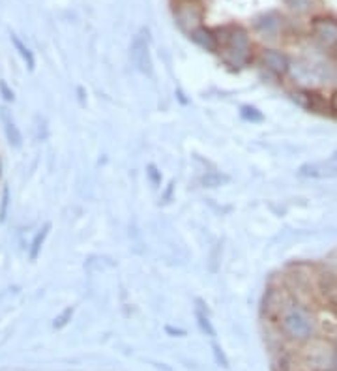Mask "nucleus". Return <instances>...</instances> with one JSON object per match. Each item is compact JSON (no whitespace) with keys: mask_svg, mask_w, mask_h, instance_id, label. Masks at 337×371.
Instances as JSON below:
<instances>
[{"mask_svg":"<svg viewBox=\"0 0 337 371\" xmlns=\"http://www.w3.org/2000/svg\"><path fill=\"white\" fill-rule=\"evenodd\" d=\"M281 332L291 342L309 343L317 336V319L313 311L303 304H291L281 311L280 319Z\"/></svg>","mask_w":337,"mask_h":371,"instance_id":"nucleus-1","label":"nucleus"},{"mask_svg":"<svg viewBox=\"0 0 337 371\" xmlns=\"http://www.w3.org/2000/svg\"><path fill=\"white\" fill-rule=\"evenodd\" d=\"M49 229H51V225L47 223L46 227L41 229L40 233L34 236V240H32V245H30V259H32V261H36V259H38V255H40L41 245H43V242H46L47 234H49Z\"/></svg>","mask_w":337,"mask_h":371,"instance_id":"nucleus-11","label":"nucleus"},{"mask_svg":"<svg viewBox=\"0 0 337 371\" xmlns=\"http://www.w3.org/2000/svg\"><path fill=\"white\" fill-rule=\"evenodd\" d=\"M328 102H330V114H333L337 119V88L330 94V97H328Z\"/></svg>","mask_w":337,"mask_h":371,"instance_id":"nucleus-18","label":"nucleus"},{"mask_svg":"<svg viewBox=\"0 0 337 371\" xmlns=\"http://www.w3.org/2000/svg\"><path fill=\"white\" fill-rule=\"evenodd\" d=\"M223 60L233 68H244L252 60V40L242 27H223L216 32Z\"/></svg>","mask_w":337,"mask_h":371,"instance_id":"nucleus-2","label":"nucleus"},{"mask_svg":"<svg viewBox=\"0 0 337 371\" xmlns=\"http://www.w3.org/2000/svg\"><path fill=\"white\" fill-rule=\"evenodd\" d=\"M0 119H2V122H4V130H6L8 141H10L13 147H21V132L18 130L15 122H13V119L10 116V113H8L6 109H2Z\"/></svg>","mask_w":337,"mask_h":371,"instance_id":"nucleus-9","label":"nucleus"},{"mask_svg":"<svg viewBox=\"0 0 337 371\" xmlns=\"http://www.w3.org/2000/svg\"><path fill=\"white\" fill-rule=\"evenodd\" d=\"M0 175H2V163H0Z\"/></svg>","mask_w":337,"mask_h":371,"instance_id":"nucleus-23","label":"nucleus"},{"mask_svg":"<svg viewBox=\"0 0 337 371\" xmlns=\"http://www.w3.org/2000/svg\"><path fill=\"white\" fill-rule=\"evenodd\" d=\"M165 330L169 332V334H178V336H184V334H186L184 330H174V328H171V326H167Z\"/></svg>","mask_w":337,"mask_h":371,"instance_id":"nucleus-21","label":"nucleus"},{"mask_svg":"<svg viewBox=\"0 0 337 371\" xmlns=\"http://www.w3.org/2000/svg\"><path fill=\"white\" fill-rule=\"evenodd\" d=\"M189 38L193 40L195 46H199L202 51L208 53H217L219 51V41H217L216 32H212L210 29H206V27H199V29H195Z\"/></svg>","mask_w":337,"mask_h":371,"instance_id":"nucleus-7","label":"nucleus"},{"mask_svg":"<svg viewBox=\"0 0 337 371\" xmlns=\"http://www.w3.org/2000/svg\"><path fill=\"white\" fill-rule=\"evenodd\" d=\"M336 58H337V47H336Z\"/></svg>","mask_w":337,"mask_h":371,"instance_id":"nucleus-24","label":"nucleus"},{"mask_svg":"<svg viewBox=\"0 0 337 371\" xmlns=\"http://www.w3.org/2000/svg\"><path fill=\"white\" fill-rule=\"evenodd\" d=\"M132 62L141 74H152V60H150L149 38L143 32H139L132 41Z\"/></svg>","mask_w":337,"mask_h":371,"instance_id":"nucleus-5","label":"nucleus"},{"mask_svg":"<svg viewBox=\"0 0 337 371\" xmlns=\"http://www.w3.org/2000/svg\"><path fill=\"white\" fill-rule=\"evenodd\" d=\"M311 36L326 49L337 47V21L331 18H317L311 23Z\"/></svg>","mask_w":337,"mask_h":371,"instance_id":"nucleus-4","label":"nucleus"},{"mask_svg":"<svg viewBox=\"0 0 337 371\" xmlns=\"http://www.w3.org/2000/svg\"><path fill=\"white\" fill-rule=\"evenodd\" d=\"M285 4L296 13H308L313 10L315 0H285Z\"/></svg>","mask_w":337,"mask_h":371,"instance_id":"nucleus-13","label":"nucleus"},{"mask_svg":"<svg viewBox=\"0 0 337 371\" xmlns=\"http://www.w3.org/2000/svg\"><path fill=\"white\" fill-rule=\"evenodd\" d=\"M336 347H337V337H336Z\"/></svg>","mask_w":337,"mask_h":371,"instance_id":"nucleus-25","label":"nucleus"},{"mask_svg":"<svg viewBox=\"0 0 337 371\" xmlns=\"http://www.w3.org/2000/svg\"><path fill=\"white\" fill-rule=\"evenodd\" d=\"M333 160H336V161H337V152H336V154H333Z\"/></svg>","mask_w":337,"mask_h":371,"instance_id":"nucleus-22","label":"nucleus"},{"mask_svg":"<svg viewBox=\"0 0 337 371\" xmlns=\"http://www.w3.org/2000/svg\"><path fill=\"white\" fill-rule=\"evenodd\" d=\"M8 203H10V191H8V188H6L4 189V194H2V210H0V222H4V220H6Z\"/></svg>","mask_w":337,"mask_h":371,"instance_id":"nucleus-16","label":"nucleus"},{"mask_svg":"<svg viewBox=\"0 0 337 371\" xmlns=\"http://www.w3.org/2000/svg\"><path fill=\"white\" fill-rule=\"evenodd\" d=\"M280 27L281 21L275 13L263 15V18H259L257 21H255V30H257L263 38H275L277 32H280Z\"/></svg>","mask_w":337,"mask_h":371,"instance_id":"nucleus-8","label":"nucleus"},{"mask_svg":"<svg viewBox=\"0 0 337 371\" xmlns=\"http://www.w3.org/2000/svg\"><path fill=\"white\" fill-rule=\"evenodd\" d=\"M0 90H2V94H4V100H8V102H12L13 100V92L8 88V85L4 83V81H0Z\"/></svg>","mask_w":337,"mask_h":371,"instance_id":"nucleus-19","label":"nucleus"},{"mask_svg":"<svg viewBox=\"0 0 337 371\" xmlns=\"http://www.w3.org/2000/svg\"><path fill=\"white\" fill-rule=\"evenodd\" d=\"M240 114L242 119L249 120V122H261V120H263V113H261L259 109L252 107V105H244V107L240 109Z\"/></svg>","mask_w":337,"mask_h":371,"instance_id":"nucleus-15","label":"nucleus"},{"mask_svg":"<svg viewBox=\"0 0 337 371\" xmlns=\"http://www.w3.org/2000/svg\"><path fill=\"white\" fill-rule=\"evenodd\" d=\"M174 18H177V23L180 25V29L188 30L191 34L202 23V8L193 0H180L177 10H174Z\"/></svg>","mask_w":337,"mask_h":371,"instance_id":"nucleus-3","label":"nucleus"},{"mask_svg":"<svg viewBox=\"0 0 337 371\" xmlns=\"http://www.w3.org/2000/svg\"><path fill=\"white\" fill-rule=\"evenodd\" d=\"M320 291L324 292L326 300L337 308V278H322L320 280Z\"/></svg>","mask_w":337,"mask_h":371,"instance_id":"nucleus-10","label":"nucleus"},{"mask_svg":"<svg viewBox=\"0 0 337 371\" xmlns=\"http://www.w3.org/2000/svg\"><path fill=\"white\" fill-rule=\"evenodd\" d=\"M214 354H216L217 364L223 365V367H229V360L225 358V354H223V351H221V347H219V345H214Z\"/></svg>","mask_w":337,"mask_h":371,"instance_id":"nucleus-17","label":"nucleus"},{"mask_svg":"<svg viewBox=\"0 0 337 371\" xmlns=\"http://www.w3.org/2000/svg\"><path fill=\"white\" fill-rule=\"evenodd\" d=\"M261 64L275 77H283L291 72V60L280 49H264L261 53Z\"/></svg>","mask_w":337,"mask_h":371,"instance_id":"nucleus-6","label":"nucleus"},{"mask_svg":"<svg viewBox=\"0 0 337 371\" xmlns=\"http://www.w3.org/2000/svg\"><path fill=\"white\" fill-rule=\"evenodd\" d=\"M12 41H13V46H15V49L19 51V55H21V57H23L25 60H27V64H29V68L34 69V55L30 53L29 47L25 46L23 41L19 40V38L15 34H12Z\"/></svg>","mask_w":337,"mask_h":371,"instance_id":"nucleus-12","label":"nucleus"},{"mask_svg":"<svg viewBox=\"0 0 337 371\" xmlns=\"http://www.w3.org/2000/svg\"><path fill=\"white\" fill-rule=\"evenodd\" d=\"M149 175H150V178L154 180V184H160V175H158V171H156L154 166L149 167Z\"/></svg>","mask_w":337,"mask_h":371,"instance_id":"nucleus-20","label":"nucleus"},{"mask_svg":"<svg viewBox=\"0 0 337 371\" xmlns=\"http://www.w3.org/2000/svg\"><path fill=\"white\" fill-rule=\"evenodd\" d=\"M197 321H199L200 330L205 332L206 336L216 337V328H214V326H212L210 319H208V315H206L205 311H200V309H197Z\"/></svg>","mask_w":337,"mask_h":371,"instance_id":"nucleus-14","label":"nucleus"}]
</instances>
